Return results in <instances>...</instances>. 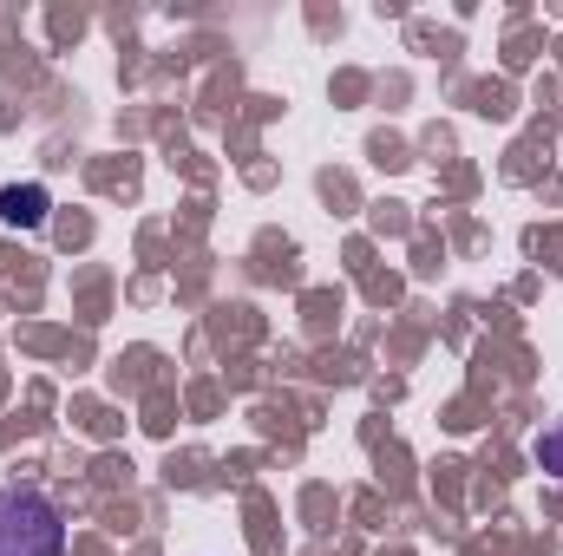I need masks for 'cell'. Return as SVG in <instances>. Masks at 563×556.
<instances>
[{"mask_svg":"<svg viewBox=\"0 0 563 556\" xmlns=\"http://www.w3.org/2000/svg\"><path fill=\"white\" fill-rule=\"evenodd\" d=\"M0 556H66V518L40 485H0Z\"/></svg>","mask_w":563,"mask_h":556,"instance_id":"1","label":"cell"},{"mask_svg":"<svg viewBox=\"0 0 563 556\" xmlns=\"http://www.w3.org/2000/svg\"><path fill=\"white\" fill-rule=\"evenodd\" d=\"M46 210H53V197L40 184H7L0 190V223H13V230H40Z\"/></svg>","mask_w":563,"mask_h":556,"instance_id":"2","label":"cell"},{"mask_svg":"<svg viewBox=\"0 0 563 556\" xmlns=\"http://www.w3.org/2000/svg\"><path fill=\"white\" fill-rule=\"evenodd\" d=\"M538 465H544L551 478H563V419L558 425H544V438H538Z\"/></svg>","mask_w":563,"mask_h":556,"instance_id":"3","label":"cell"}]
</instances>
